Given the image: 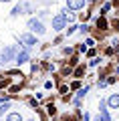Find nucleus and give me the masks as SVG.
<instances>
[{
    "label": "nucleus",
    "instance_id": "obj_1",
    "mask_svg": "<svg viewBox=\"0 0 119 121\" xmlns=\"http://www.w3.org/2000/svg\"><path fill=\"white\" fill-rule=\"evenodd\" d=\"M18 51H20L18 47H6L4 51L0 52V63H10V60H16Z\"/></svg>",
    "mask_w": 119,
    "mask_h": 121
},
{
    "label": "nucleus",
    "instance_id": "obj_2",
    "mask_svg": "<svg viewBox=\"0 0 119 121\" xmlns=\"http://www.w3.org/2000/svg\"><path fill=\"white\" fill-rule=\"evenodd\" d=\"M18 40L22 43V48H30V47H36L38 44L36 35H32V32H22V35L18 36Z\"/></svg>",
    "mask_w": 119,
    "mask_h": 121
},
{
    "label": "nucleus",
    "instance_id": "obj_3",
    "mask_svg": "<svg viewBox=\"0 0 119 121\" xmlns=\"http://www.w3.org/2000/svg\"><path fill=\"white\" fill-rule=\"evenodd\" d=\"M28 30L32 32V35H44V26H43V22L38 20V18H30L28 20Z\"/></svg>",
    "mask_w": 119,
    "mask_h": 121
},
{
    "label": "nucleus",
    "instance_id": "obj_4",
    "mask_svg": "<svg viewBox=\"0 0 119 121\" xmlns=\"http://www.w3.org/2000/svg\"><path fill=\"white\" fill-rule=\"evenodd\" d=\"M67 26V18H65V14H57L55 18H53V30H57V32H61V30Z\"/></svg>",
    "mask_w": 119,
    "mask_h": 121
},
{
    "label": "nucleus",
    "instance_id": "obj_5",
    "mask_svg": "<svg viewBox=\"0 0 119 121\" xmlns=\"http://www.w3.org/2000/svg\"><path fill=\"white\" fill-rule=\"evenodd\" d=\"M99 115H101L105 121H111V113H109V107H107V101L105 99L99 101Z\"/></svg>",
    "mask_w": 119,
    "mask_h": 121
},
{
    "label": "nucleus",
    "instance_id": "obj_6",
    "mask_svg": "<svg viewBox=\"0 0 119 121\" xmlns=\"http://www.w3.org/2000/svg\"><path fill=\"white\" fill-rule=\"evenodd\" d=\"M28 60H30L28 48H20V51H18V55H16V63H18V65H24V63H28Z\"/></svg>",
    "mask_w": 119,
    "mask_h": 121
},
{
    "label": "nucleus",
    "instance_id": "obj_7",
    "mask_svg": "<svg viewBox=\"0 0 119 121\" xmlns=\"http://www.w3.org/2000/svg\"><path fill=\"white\" fill-rule=\"evenodd\" d=\"M67 8L69 10H81V8H85V0H67Z\"/></svg>",
    "mask_w": 119,
    "mask_h": 121
},
{
    "label": "nucleus",
    "instance_id": "obj_8",
    "mask_svg": "<svg viewBox=\"0 0 119 121\" xmlns=\"http://www.w3.org/2000/svg\"><path fill=\"white\" fill-rule=\"evenodd\" d=\"M107 107L109 109H117L119 107V93H113V95L107 99Z\"/></svg>",
    "mask_w": 119,
    "mask_h": 121
},
{
    "label": "nucleus",
    "instance_id": "obj_9",
    "mask_svg": "<svg viewBox=\"0 0 119 121\" xmlns=\"http://www.w3.org/2000/svg\"><path fill=\"white\" fill-rule=\"evenodd\" d=\"M6 121H22V115H20L18 111H12V113L6 115Z\"/></svg>",
    "mask_w": 119,
    "mask_h": 121
},
{
    "label": "nucleus",
    "instance_id": "obj_10",
    "mask_svg": "<svg viewBox=\"0 0 119 121\" xmlns=\"http://www.w3.org/2000/svg\"><path fill=\"white\" fill-rule=\"evenodd\" d=\"M8 109H10V101H6V103H0V117L6 115V113H8Z\"/></svg>",
    "mask_w": 119,
    "mask_h": 121
},
{
    "label": "nucleus",
    "instance_id": "obj_11",
    "mask_svg": "<svg viewBox=\"0 0 119 121\" xmlns=\"http://www.w3.org/2000/svg\"><path fill=\"white\" fill-rule=\"evenodd\" d=\"M63 14H65V18H67L69 22H73V20H75V14H73V12H69V8H65V10H63Z\"/></svg>",
    "mask_w": 119,
    "mask_h": 121
},
{
    "label": "nucleus",
    "instance_id": "obj_12",
    "mask_svg": "<svg viewBox=\"0 0 119 121\" xmlns=\"http://www.w3.org/2000/svg\"><path fill=\"white\" fill-rule=\"evenodd\" d=\"M97 28H107V20L105 18H99L97 20Z\"/></svg>",
    "mask_w": 119,
    "mask_h": 121
},
{
    "label": "nucleus",
    "instance_id": "obj_13",
    "mask_svg": "<svg viewBox=\"0 0 119 121\" xmlns=\"http://www.w3.org/2000/svg\"><path fill=\"white\" fill-rule=\"evenodd\" d=\"M79 32H81V35H87V32H89V26H87V24L79 26Z\"/></svg>",
    "mask_w": 119,
    "mask_h": 121
},
{
    "label": "nucleus",
    "instance_id": "obj_14",
    "mask_svg": "<svg viewBox=\"0 0 119 121\" xmlns=\"http://www.w3.org/2000/svg\"><path fill=\"white\" fill-rule=\"evenodd\" d=\"M77 28H79V26H75V24H73V26H69V28H67V35H73V32H75Z\"/></svg>",
    "mask_w": 119,
    "mask_h": 121
},
{
    "label": "nucleus",
    "instance_id": "obj_15",
    "mask_svg": "<svg viewBox=\"0 0 119 121\" xmlns=\"http://www.w3.org/2000/svg\"><path fill=\"white\" fill-rule=\"evenodd\" d=\"M109 8H111V4H109V2H105V4H103V8H101V12L105 14V12H107V10H109Z\"/></svg>",
    "mask_w": 119,
    "mask_h": 121
},
{
    "label": "nucleus",
    "instance_id": "obj_16",
    "mask_svg": "<svg viewBox=\"0 0 119 121\" xmlns=\"http://www.w3.org/2000/svg\"><path fill=\"white\" fill-rule=\"evenodd\" d=\"M99 63H101V59H93V60H91V63H89V65H91V67H97Z\"/></svg>",
    "mask_w": 119,
    "mask_h": 121
},
{
    "label": "nucleus",
    "instance_id": "obj_17",
    "mask_svg": "<svg viewBox=\"0 0 119 121\" xmlns=\"http://www.w3.org/2000/svg\"><path fill=\"white\" fill-rule=\"evenodd\" d=\"M93 121H105V119H103V117H101V115H97V117H95V119H93Z\"/></svg>",
    "mask_w": 119,
    "mask_h": 121
},
{
    "label": "nucleus",
    "instance_id": "obj_18",
    "mask_svg": "<svg viewBox=\"0 0 119 121\" xmlns=\"http://www.w3.org/2000/svg\"><path fill=\"white\" fill-rule=\"evenodd\" d=\"M0 2H8V0H0Z\"/></svg>",
    "mask_w": 119,
    "mask_h": 121
},
{
    "label": "nucleus",
    "instance_id": "obj_19",
    "mask_svg": "<svg viewBox=\"0 0 119 121\" xmlns=\"http://www.w3.org/2000/svg\"><path fill=\"white\" fill-rule=\"evenodd\" d=\"M28 121H36V119H28Z\"/></svg>",
    "mask_w": 119,
    "mask_h": 121
}]
</instances>
